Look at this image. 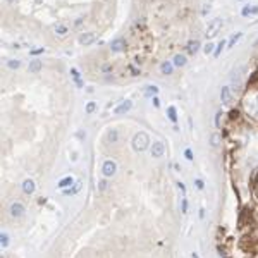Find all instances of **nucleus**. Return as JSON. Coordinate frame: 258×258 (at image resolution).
I'll return each instance as SVG.
<instances>
[{"instance_id":"obj_1","label":"nucleus","mask_w":258,"mask_h":258,"mask_svg":"<svg viewBox=\"0 0 258 258\" xmlns=\"http://www.w3.org/2000/svg\"><path fill=\"white\" fill-rule=\"evenodd\" d=\"M148 143H150V138H148L146 133H138L136 136L133 138V148L136 151H143L146 150Z\"/></svg>"},{"instance_id":"obj_2","label":"nucleus","mask_w":258,"mask_h":258,"mask_svg":"<svg viewBox=\"0 0 258 258\" xmlns=\"http://www.w3.org/2000/svg\"><path fill=\"white\" fill-rule=\"evenodd\" d=\"M220 28H222V19H220V17L214 19V21L208 24V28H206V36H208V38H214L215 35L220 31Z\"/></svg>"},{"instance_id":"obj_3","label":"nucleus","mask_w":258,"mask_h":258,"mask_svg":"<svg viewBox=\"0 0 258 258\" xmlns=\"http://www.w3.org/2000/svg\"><path fill=\"white\" fill-rule=\"evenodd\" d=\"M115 170H117V165H115L114 160H105L103 162V167H102V172L105 177H112L115 174Z\"/></svg>"},{"instance_id":"obj_4","label":"nucleus","mask_w":258,"mask_h":258,"mask_svg":"<svg viewBox=\"0 0 258 258\" xmlns=\"http://www.w3.org/2000/svg\"><path fill=\"white\" fill-rule=\"evenodd\" d=\"M11 215L14 219L22 217V215H24V205H22V203H19V201L12 203V205H11Z\"/></svg>"},{"instance_id":"obj_5","label":"nucleus","mask_w":258,"mask_h":258,"mask_svg":"<svg viewBox=\"0 0 258 258\" xmlns=\"http://www.w3.org/2000/svg\"><path fill=\"white\" fill-rule=\"evenodd\" d=\"M164 151H165V146H164L162 141H157V143H153V146H151V157H162Z\"/></svg>"},{"instance_id":"obj_6","label":"nucleus","mask_w":258,"mask_h":258,"mask_svg":"<svg viewBox=\"0 0 258 258\" xmlns=\"http://www.w3.org/2000/svg\"><path fill=\"white\" fill-rule=\"evenodd\" d=\"M131 107H133V103L129 102V100H126V102H122L121 105H117V107H115V114L117 115H121V114H126V112H129L131 110Z\"/></svg>"},{"instance_id":"obj_7","label":"nucleus","mask_w":258,"mask_h":258,"mask_svg":"<svg viewBox=\"0 0 258 258\" xmlns=\"http://www.w3.org/2000/svg\"><path fill=\"white\" fill-rule=\"evenodd\" d=\"M220 100H222V103H229L232 100V93H231V88H229V86H224V88L220 90Z\"/></svg>"},{"instance_id":"obj_8","label":"nucleus","mask_w":258,"mask_h":258,"mask_svg":"<svg viewBox=\"0 0 258 258\" xmlns=\"http://www.w3.org/2000/svg\"><path fill=\"white\" fill-rule=\"evenodd\" d=\"M93 41H95V35L93 33H83L81 36H79V43L85 45V47L86 45H91Z\"/></svg>"},{"instance_id":"obj_9","label":"nucleus","mask_w":258,"mask_h":258,"mask_svg":"<svg viewBox=\"0 0 258 258\" xmlns=\"http://www.w3.org/2000/svg\"><path fill=\"white\" fill-rule=\"evenodd\" d=\"M110 48H112V52H122L126 48V41L122 40V38H117V40L112 41Z\"/></svg>"},{"instance_id":"obj_10","label":"nucleus","mask_w":258,"mask_h":258,"mask_svg":"<svg viewBox=\"0 0 258 258\" xmlns=\"http://www.w3.org/2000/svg\"><path fill=\"white\" fill-rule=\"evenodd\" d=\"M41 67H43V62L41 60H31L30 62V72H33V74H36V72H40L41 71Z\"/></svg>"},{"instance_id":"obj_11","label":"nucleus","mask_w":258,"mask_h":258,"mask_svg":"<svg viewBox=\"0 0 258 258\" xmlns=\"http://www.w3.org/2000/svg\"><path fill=\"white\" fill-rule=\"evenodd\" d=\"M22 191L26 193V195H31V193L35 191V182L31 179H26L24 182H22Z\"/></svg>"},{"instance_id":"obj_12","label":"nucleus","mask_w":258,"mask_h":258,"mask_svg":"<svg viewBox=\"0 0 258 258\" xmlns=\"http://www.w3.org/2000/svg\"><path fill=\"white\" fill-rule=\"evenodd\" d=\"M107 140H108V143H117V140H119V133H117V129H110L107 133Z\"/></svg>"},{"instance_id":"obj_13","label":"nucleus","mask_w":258,"mask_h":258,"mask_svg":"<svg viewBox=\"0 0 258 258\" xmlns=\"http://www.w3.org/2000/svg\"><path fill=\"white\" fill-rule=\"evenodd\" d=\"M160 71H162V74H172V71H174V64H170V62H164L162 66H160Z\"/></svg>"},{"instance_id":"obj_14","label":"nucleus","mask_w":258,"mask_h":258,"mask_svg":"<svg viewBox=\"0 0 258 258\" xmlns=\"http://www.w3.org/2000/svg\"><path fill=\"white\" fill-rule=\"evenodd\" d=\"M241 14H243V16H253V14H258V5H255V7H250V5H246V7H243Z\"/></svg>"},{"instance_id":"obj_15","label":"nucleus","mask_w":258,"mask_h":258,"mask_svg":"<svg viewBox=\"0 0 258 258\" xmlns=\"http://www.w3.org/2000/svg\"><path fill=\"white\" fill-rule=\"evenodd\" d=\"M71 184H74V179L69 176V177H64V179L60 181V182H59V184H57V186H59V188H62V189H67Z\"/></svg>"},{"instance_id":"obj_16","label":"nucleus","mask_w":258,"mask_h":258,"mask_svg":"<svg viewBox=\"0 0 258 258\" xmlns=\"http://www.w3.org/2000/svg\"><path fill=\"white\" fill-rule=\"evenodd\" d=\"M174 66L176 67H182V66H186V57L184 55H181V53H177L176 57H174Z\"/></svg>"},{"instance_id":"obj_17","label":"nucleus","mask_w":258,"mask_h":258,"mask_svg":"<svg viewBox=\"0 0 258 258\" xmlns=\"http://www.w3.org/2000/svg\"><path fill=\"white\" fill-rule=\"evenodd\" d=\"M186 48H188V52H189V53H196V52H198V48H200V41L198 40H195V41H189V43H188V47H186Z\"/></svg>"},{"instance_id":"obj_18","label":"nucleus","mask_w":258,"mask_h":258,"mask_svg":"<svg viewBox=\"0 0 258 258\" xmlns=\"http://www.w3.org/2000/svg\"><path fill=\"white\" fill-rule=\"evenodd\" d=\"M55 33L59 35V36H66V35H67V26L57 24V26H55Z\"/></svg>"},{"instance_id":"obj_19","label":"nucleus","mask_w":258,"mask_h":258,"mask_svg":"<svg viewBox=\"0 0 258 258\" xmlns=\"http://www.w3.org/2000/svg\"><path fill=\"white\" fill-rule=\"evenodd\" d=\"M79 188H81V182H76V186H74V188L72 189H64V195H67V196H69V195H76V193L77 191H79Z\"/></svg>"},{"instance_id":"obj_20","label":"nucleus","mask_w":258,"mask_h":258,"mask_svg":"<svg viewBox=\"0 0 258 258\" xmlns=\"http://www.w3.org/2000/svg\"><path fill=\"white\" fill-rule=\"evenodd\" d=\"M241 36H243V33H236V35H234V36L231 38V41L227 43V45H229V48H231V47H234V45H236L237 41L241 40Z\"/></svg>"},{"instance_id":"obj_21","label":"nucleus","mask_w":258,"mask_h":258,"mask_svg":"<svg viewBox=\"0 0 258 258\" xmlns=\"http://www.w3.org/2000/svg\"><path fill=\"white\" fill-rule=\"evenodd\" d=\"M239 81H241V69H237L236 72H234V76H232V85L239 86Z\"/></svg>"},{"instance_id":"obj_22","label":"nucleus","mask_w":258,"mask_h":258,"mask_svg":"<svg viewBox=\"0 0 258 258\" xmlns=\"http://www.w3.org/2000/svg\"><path fill=\"white\" fill-rule=\"evenodd\" d=\"M167 112H169V119H170V121H172V122H176V121H177V112H176V107H169V110H167Z\"/></svg>"},{"instance_id":"obj_23","label":"nucleus","mask_w":258,"mask_h":258,"mask_svg":"<svg viewBox=\"0 0 258 258\" xmlns=\"http://www.w3.org/2000/svg\"><path fill=\"white\" fill-rule=\"evenodd\" d=\"M95 110H96V103L95 102H90L88 105H86V114H93Z\"/></svg>"},{"instance_id":"obj_24","label":"nucleus","mask_w":258,"mask_h":258,"mask_svg":"<svg viewBox=\"0 0 258 258\" xmlns=\"http://www.w3.org/2000/svg\"><path fill=\"white\" fill-rule=\"evenodd\" d=\"M219 143H220V136H219L217 133H214V134H212V146L217 148V146H219Z\"/></svg>"},{"instance_id":"obj_25","label":"nucleus","mask_w":258,"mask_h":258,"mask_svg":"<svg viewBox=\"0 0 258 258\" xmlns=\"http://www.w3.org/2000/svg\"><path fill=\"white\" fill-rule=\"evenodd\" d=\"M224 47H225V41H220V43L217 45V48H215L214 55H215V57H219V55H220V50H222V48H224Z\"/></svg>"},{"instance_id":"obj_26","label":"nucleus","mask_w":258,"mask_h":258,"mask_svg":"<svg viewBox=\"0 0 258 258\" xmlns=\"http://www.w3.org/2000/svg\"><path fill=\"white\" fill-rule=\"evenodd\" d=\"M7 66L11 67V69H19V66H21V62L19 60H9Z\"/></svg>"},{"instance_id":"obj_27","label":"nucleus","mask_w":258,"mask_h":258,"mask_svg":"<svg viewBox=\"0 0 258 258\" xmlns=\"http://www.w3.org/2000/svg\"><path fill=\"white\" fill-rule=\"evenodd\" d=\"M214 47H215L214 43H206V45H205V48H203V50H205L206 55H208V53H212V52H215V50H214Z\"/></svg>"},{"instance_id":"obj_28","label":"nucleus","mask_w":258,"mask_h":258,"mask_svg":"<svg viewBox=\"0 0 258 258\" xmlns=\"http://www.w3.org/2000/svg\"><path fill=\"white\" fill-rule=\"evenodd\" d=\"M0 244H2L4 248L9 244V236H7V234H2V236H0Z\"/></svg>"},{"instance_id":"obj_29","label":"nucleus","mask_w":258,"mask_h":258,"mask_svg":"<svg viewBox=\"0 0 258 258\" xmlns=\"http://www.w3.org/2000/svg\"><path fill=\"white\" fill-rule=\"evenodd\" d=\"M157 91H159V88H155V86H148V90L145 93H146L148 96H151V95H157Z\"/></svg>"},{"instance_id":"obj_30","label":"nucleus","mask_w":258,"mask_h":258,"mask_svg":"<svg viewBox=\"0 0 258 258\" xmlns=\"http://www.w3.org/2000/svg\"><path fill=\"white\" fill-rule=\"evenodd\" d=\"M71 74H72V77L76 79V83H79V72H77V69H71Z\"/></svg>"},{"instance_id":"obj_31","label":"nucleus","mask_w":258,"mask_h":258,"mask_svg":"<svg viewBox=\"0 0 258 258\" xmlns=\"http://www.w3.org/2000/svg\"><path fill=\"white\" fill-rule=\"evenodd\" d=\"M220 117H222V112H217V114H215V126H220Z\"/></svg>"},{"instance_id":"obj_32","label":"nucleus","mask_w":258,"mask_h":258,"mask_svg":"<svg viewBox=\"0 0 258 258\" xmlns=\"http://www.w3.org/2000/svg\"><path fill=\"white\" fill-rule=\"evenodd\" d=\"M195 184H196V188H198V189H203V186H205L201 179H196V181H195Z\"/></svg>"},{"instance_id":"obj_33","label":"nucleus","mask_w":258,"mask_h":258,"mask_svg":"<svg viewBox=\"0 0 258 258\" xmlns=\"http://www.w3.org/2000/svg\"><path fill=\"white\" fill-rule=\"evenodd\" d=\"M258 81V72H255L253 76H251V79H250V85H253V83H256Z\"/></svg>"},{"instance_id":"obj_34","label":"nucleus","mask_w":258,"mask_h":258,"mask_svg":"<svg viewBox=\"0 0 258 258\" xmlns=\"http://www.w3.org/2000/svg\"><path fill=\"white\" fill-rule=\"evenodd\" d=\"M184 155H186V159H188V160H193V151L191 150H186Z\"/></svg>"},{"instance_id":"obj_35","label":"nucleus","mask_w":258,"mask_h":258,"mask_svg":"<svg viewBox=\"0 0 258 258\" xmlns=\"http://www.w3.org/2000/svg\"><path fill=\"white\" fill-rule=\"evenodd\" d=\"M239 117V112L237 110H231V119H237Z\"/></svg>"},{"instance_id":"obj_36","label":"nucleus","mask_w":258,"mask_h":258,"mask_svg":"<svg viewBox=\"0 0 258 258\" xmlns=\"http://www.w3.org/2000/svg\"><path fill=\"white\" fill-rule=\"evenodd\" d=\"M182 212H188V201H186V200H182Z\"/></svg>"},{"instance_id":"obj_37","label":"nucleus","mask_w":258,"mask_h":258,"mask_svg":"<svg viewBox=\"0 0 258 258\" xmlns=\"http://www.w3.org/2000/svg\"><path fill=\"white\" fill-rule=\"evenodd\" d=\"M177 188H179V189H181V191H182V193H186V186L182 184V182H177Z\"/></svg>"},{"instance_id":"obj_38","label":"nucleus","mask_w":258,"mask_h":258,"mask_svg":"<svg viewBox=\"0 0 258 258\" xmlns=\"http://www.w3.org/2000/svg\"><path fill=\"white\" fill-rule=\"evenodd\" d=\"M100 189H107V181H102V182H100Z\"/></svg>"},{"instance_id":"obj_39","label":"nucleus","mask_w":258,"mask_h":258,"mask_svg":"<svg viewBox=\"0 0 258 258\" xmlns=\"http://www.w3.org/2000/svg\"><path fill=\"white\" fill-rule=\"evenodd\" d=\"M153 105L155 107H160V100L157 98V96H153Z\"/></svg>"},{"instance_id":"obj_40","label":"nucleus","mask_w":258,"mask_h":258,"mask_svg":"<svg viewBox=\"0 0 258 258\" xmlns=\"http://www.w3.org/2000/svg\"><path fill=\"white\" fill-rule=\"evenodd\" d=\"M41 52H43V48H38V50H33L31 53H33V55H38V53H41Z\"/></svg>"},{"instance_id":"obj_41","label":"nucleus","mask_w":258,"mask_h":258,"mask_svg":"<svg viewBox=\"0 0 258 258\" xmlns=\"http://www.w3.org/2000/svg\"><path fill=\"white\" fill-rule=\"evenodd\" d=\"M255 48H258V40H256V41H255Z\"/></svg>"},{"instance_id":"obj_42","label":"nucleus","mask_w":258,"mask_h":258,"mask_svg":"<svg viewBox=\"0 0 258 258\" xmlns=\"http://www.w3.org/2000/svg\"><path fill=\"white\" fill-rule=\"evenodd\" d=\"M7 2H9V4H12V2H14V0H7Z\"/></svg>"},{"instance_id":"obj_43","label":"nucleus","mask_w":258,"mask_h":258,"mask_svg":"<svg viewBox=\"0 0 258 258\" xmlns=\"http://www.w3.org/2000/svg\"><path fill=\"white\" fill-rule=\"evenodd\" d=\"M36 2H41V0H36Z\"/></svg>"}]
</instances>
